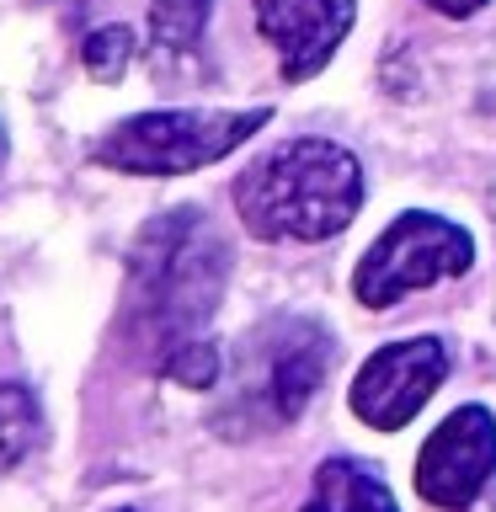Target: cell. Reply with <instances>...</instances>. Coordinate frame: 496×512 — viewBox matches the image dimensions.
Instances as JSON below:
<instances>
[{"label":"cell","instance_id":"1","mask_svg":"<svg viewBox=\"0 0 496 512\" xmlns=\"http://www.w3.org/2000/svg\"><path fill=\"white\" fill-rule=\"evenodd\" d=\"M224 283H230V240L203 208H171L139 230L128 251L123 336L144 363L166 368L182 347L208 342Z\"/></svg>","mask_w":496,"mask_h":512},{"label":"cell","instance_id":"2","mask_svg":"<svg viewBox=\"0 0 496 512\" xmlns=\"http://www.w3.org/2000/svg\"><path fill=\"white\" fill-rule=\"evenodd\" d=\"M363 160L336 139H283L267 155H256L235 176L230 203L246 235L256 240H294V246H320L342 235L363 208Z\"/></svg>","mask_w":496,"mask_h":512},{"label":"cell","instance_id":"3","mask_svg":"<svg viewBox=\"0 0 496 512\" xmlns=\"http://www.w3.org/2000/svg\"><path fill=\"white\" fill-rule=\"evenodd\" d=\"M331 331L315 315H272L240 336L230 374L214 390V427L219 438H256V432L294 427L315 390L331 374Z\"/></svg>","mask_w":496,"mask_h":512},{"label":"cell","instance_id":"4","mask_svg":"<svg viewBox=\"0 0 496 512\" xmlns=\"http://www.w3.org/2000/svg\"><path fill=\"white\" fill-rule=\"evenodd\" d=\"M272 123V107H160L134 112V118L112 123L91 144V160L118 176H187L214 160L235 155L251 134Z\"/></svg>","mask_w":496,"mask_h":512},{"label":"cell","instance_id":"5","mask_svg":"<svg viewBox=\"0 0 496 512\" xmlns=\"http://www.w3.org/2000/svg\"><path fill=\"white\" fill-rule=\"evenodd\" d=\"M470 267H475V235L464 224L427 214V208H406L358 256V267H352V299L363 310H390V304H400L416 288L464 278Z\"/></svg>","mask_w":496,"mask_h":512},{"label":"cell","instance_id":"6","mask_svg":"<svg viewBox=\"0 0 496 512\" xmlns=\"http://www.w3.org/2000/svg\"><path fill=\"white\" fill-rule=\"evenodd\" d=\"M448 342L443 336H406V342H384L363 358L352 374L347 411L358 416L368 432H400L411 427L432 390L448 379Z\"/></svg>","mask_w":496,"mask_h":512},{"label":"cell","instance_id":"7","mask_svg":"<svg viewBox=\"0 0 496 512\" xmlns=\"http://www.w3.org/2000/svg\"><path fill=\"white\" fill-rule=\"evenodd\" d=\"M496 475V416L480 400H464L432 427L416 454V496L427 507L464 512Z\"/></svg>","mask_w":496,"mask_h":512},{"label":"cell","instance_id":"8","mask_svg":"<svg viewBox=\"0 0 496 512\" xmlns=\"http://www.w3.org/2000/svg\"><path fill=\"white\" fill-rule=\"evenodd\" d=\"M256 6V32L278 54V70L288 86L315 80L347 43L358 22V0H251Z\"/></svg>","mask_w":496,"mask_h":512},{"label":"cell","instance_id":"9","mask_svg":"<svg viewBox=\"0 0 496 512\" xmlns=\"http://www.w3.org/2000/svg\"><path fill=\"white\" fill-rule=\"evenodd\" d=\"M299 512H400L390 480H384L368 459L331 454L315 470V486L304 496Z\"/></svg>","mask_w":496,"mask_h":512},{"label":"cell","instance_id":"10","mask_svg":"<svg viewBox=\"0 0 496 512\" xmlns=\"http://www.w3.org/2000/svg\"><path fill=\"white\" fill-rule=\"evenodd\" d=\"M43 438V406L22 379H0V475L16 470Z\"/></svg>","mask_w":496,"mask_h":512},{"label":"cell","instance_id":"11","mask_svg":"<svg viewBox=\"0 0 496 512\" xmlns=\"http://www.w3.org/2000/svg\"><path fill=\"white\" fill-rule=\"evenodd\" d=\"M214 16V0H150V38L160 54H192Z\"/></svg>","mask_w":496,"mask_h":512},{"label":"cell","instance_id":"12","mask_svg":"<svg viewBox=\"0 0 496 512\" xmlns=\"http://www.w3.org/2000/svg\"><path fill=\"white\" fill-rule=\"evenodd\" d=\"M80 59H86V75H91V80L112 86V80H123L128 59H134V32H128L123 22L96 27L91 38H86V48H80Z\"/></svg>","mask_w":496,"mask_h":512},{"label":"cell","instance_id":"13","mask_svg":"<svg viewBox=\"0 0 496 512\" xmlns=\"http://www.w3.org/2000/svg\"><path fill=\"white\" fill-rule=\"evenodd\" d=\"M422 6H432L438 16H454V22H464V16H475L480 6H491V0H422Z\"/></svg>","mask_w":496,"mask_h":512},{"label":"cell","instance_id":"14","mask_svg":"<svg viewBox=\"0 0 496 512\" xmlns=\"http://www.w3.org/2000/svg\"><path fill=\"white\" fill-rule=\"evenodd\" d=\"M6 155H11V139H6V123H0V171H6Z\"/></svg>","mask_w":496,"mask_h":512},{"label":"cell","instance_id":"15","mask_svg":"<svg viewBox=\"0 0 496 512\" xmlns=\"http://www.w3.org/2000/svg\"><path fill=\"white\" fill-rule=\"evenodd\" d=\"M123 512H139V507H123Z\"/></svg>","mask_w":496,"mask_h":512}]
</instances>
